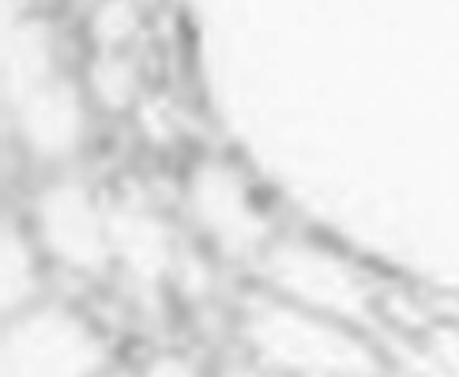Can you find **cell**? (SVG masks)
<instances>
[{
  "instance_id": "6da1fadb",
  "label": "cell",
  "mask_w": 459,
  "mask_h": 377,
  "mask_svg": "<svg viewBox=\"0 0 459 377\" xmlns=\"http://www.w3.org/2000/svg\"><path fill=\"white\" fill-rule=\"evenodd\" d=\"M238 336L264 377H385L388 370L377 336L264 287L241 298Z\"/></svg>"
},
{
  "instance_id": "7a4b0ae2",
  "label": "cell",
  "mask_w": 459,
  "mask_h": 377,
  "mask_svg": "<svg viewBox=\"0 0 459 377\" xmlns=\"http://www.w3.org/2000/svg\"><path fill=\"white\" fill-rule=\"evenodd\" d=\"M256 276L264 291L294 306L347 320L377 339L385 336L388 291L369 268L328 241L309 234H275L256 260Z\"/></svg>"
},
{
  "instance_id": "3957f363",
  "label": "cell",
  "mask_w": 459,
  "mask_h": 377,
  "mask_svg": "<svg viewBox=\"0 0 459 377\" xmlns=\"http://www.w3.org/2000/svg\"><path fill=\"white\" fill-rule=\"evenodd\" d=\"M4 118L34 162L65 166L83 151L91 99L56 46H23L4 57Z\"/></svg>"
},
{
  "instance_id": "277c9868",
  "label": "cell",
  "mask_w": 459,
  "mask_h": 377,
  "mask_svg": "<svg viewBox=\"0 0 459 377\" xmlns=\"http://www.w3.org/2000/svg\"><path fill=\"white\" fill-rule=\"evenodd\" d=\"M106 332L68 302L42 298L4 320L0 377H106Z\"/></svg>"
},
{
  "instance_id": "5b68a950",
  "label": "cell",
  "mask_w": 459,
  "mask_h": 377,
  "mask_svg": "<svg viewBox=\"0 0 459 377\" xmlns=\"http://www.w3.org/2000/svg\"><path fill=\"white\" fill-rule=\"evenodd\" d=\"M27 226L46 264H56L72 276H106L113 268L109 197L83 178H49L30 197Z\"/></svg>"
},
{
  "instance_id": "8992f818",
  "label": "cell",
  "mask_w": 459,
  "mask_h": 377,
  "mask_svg": "<svg viewBox=\"0 0 459 377\" xmlns=\"http://www.w3.org/2000/svg\"><path fill=\"white\" fill-rule=\"evenodd\" d=\"M185 215L226 260H260L275 231L253 181L226 159H200L181 185Z\"/></svg>"
},
{
  "instance_id": "52a82bcc",
  "label": "cell",
  "mask_w": 459,
  "mask_h": 377,
  "mask_svg": "<svg viewBox=\"0 0 459 377\" xmlns=\"http://www.w3.org/2000/svg\"><path fill=\"white\" fill-rule=\"evenodd\" d=\"M109 241L113 268L140 294L155 298L181 268V245L174 226L155 204L140 197H109Z\"/></svg>"
},
{
  "instance_id": "ba28073f",
  "label": "cell",
  "mask_w": 459,
  "mask_h": 377,
  "mask_svg": "<svg viewBox=\"0 0 459 377\" xmlns=\"http://www.w3.org/2000/svg\"><path fill=\"white\" fill-rule=\"evenodd\" d=\"M380 347L407 377H459V320L452 317L392 320Z\"/></svg>"
},
{
  "instance_id": "9c48e42d",
  "label": "cell",
  "mask_w": 459,
  "mask_h": 377,
  "mask_svg": "<svg viewBox=\"0 0 459 377\" xmlns=\"http://www.w3.org/2000/svg\"><path fill=\"white\" fill-rule=\"evenodd\" d=\"M42 268L46 257L38 250L30 226L8 215L4 234H0V302H4V317L42 302Z\"/></svg>"
},
{
  "instance_id": "30bf717a",
  "label": "cell",
  "mask_w": 459,
  "mask_h": 377,
  "mask_svg": "<svg viewBox=\"0 0 459 377\" xmlns=\"http://www.w3.org/2000/svg\"><path fill=\"white\" fill-rule=\"evenodd\" d=\"M83 87L91 106L106 113H128L140 102V65L125 49H94V57L83 68Z\"/></svg>"
},
{
  "instance_id": "8fae6325",
  "label": "cell",
  "mask_w": 459,
  "mask_h": 377,
  "mask_svg": "<svg viewBox=\"0 0 459 377\" xmlns=\"http://www.w3.org/2000/svg\"><path fill=\"white\" fill-rule=\"evenodd\" d=\"M143 27V15L136 0H99L91 8V42L94 49H125L136 42V34Z\"/></svg>"
},
{
  "instance_id": "7c38bea8",
  "label": "cell",
  "mask_w": 459,
  "mask_h": 377,
  "mask_svg": "<svg viewBox=\"0 0 459 377\" xmlns=\"http://www.w3.org/2000/svg\"><path fill=\"white\" fill-rule=\"evenodd\" d=\"M140 377H207L196 358H188L181 351H155L140 366Z\"/></svg>"
},
{
  "instance_id": "4fadbf2b",
  "label": "cell",
  "mask_w": 459,
  "mask_h": 377,
  "mask_svg": "<svg viewBox=\"0 0 459 377\" xmlns=\"http://www.w3.org/2000/svg\"><path fill=\"white\" fill-rule=\"evenodd\" d=\"M226 377H264V373L256 366H238V370H230Z\"/></svg>"
}]
</instances>
